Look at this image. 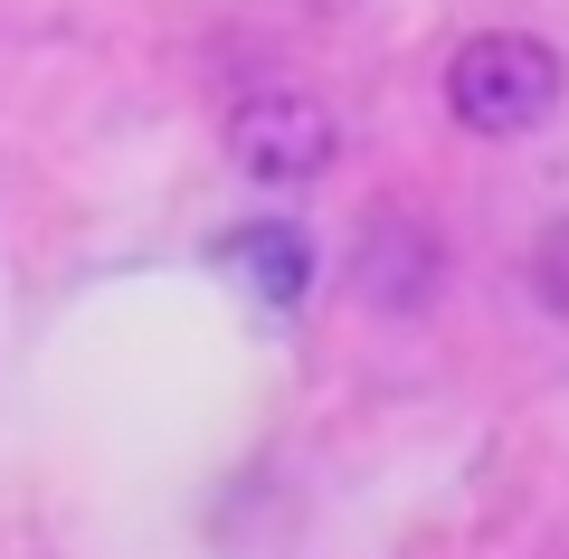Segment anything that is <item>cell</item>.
I'll list each match as a JSON object with an SVG mask.
<instances>
[{
	"instance_id": "obj_4",
	"label": "cell",
	"mask_w": 569,
	"mask_h": 559,
	"mask_svg": "<svg viewBox=\"0 0 569 559\" xmlns=\"http://www.w3.org/2000/svg\"><path fill=\"white\" fill-rule=\"evenodd\" d=\"M228 266H238L247 285H257L266 303H295L313 285V247H305V228H284V219H257V228H228V247H219Z\"/></svg>"
},
{
	"instance_id": "obj_5",
	"label": "cell",
	"mask_w": 569,
	"mask_h": 559,
	"mask_svg": "<svg viewBox=\"0 0 569 559\" xmlns=\"http://www.w3.org/2000/svg\"><path fill=\"white\" fill-rule=\"evenodd\" d=\"M522 285H531V303H541V313H560V322H569V219L531 238V257H522Z\"/></svg>"
},
{
	"instance_id": "obj_3",
	"label": "cell",
	"mask_w": 569,
	"mask_h": 559,
	"mask_svg": "<svg viewBox=\"0 0 569 559\" xmlns=\"http://www.w3.org/2000/svg\"><path fill=\"white\" fill-rule=\"evenodd\" d=\"M351 266H361V295L380 303V313H418V303L437 295V276H447V247H437L427 219L380 209V219L361 228V247H351Z\"/></svg>"
},
{
	"instance_id": "obj_1",
	"label": "cell",
	"mask_w": 569,
	"mask_h": 559,
	"mask_svg": "<svg viewBox=\"0 0 569 559\" xmlns=\"http://www.w3.org/2000/svg\"><path fill=\"white\" fill-rule=\"evenodd\" d=\"M437 96H447V114L466 123L475 142H512V133H541V123L560 114L569 67H560V48L531 39V29H475L447 58Z\"/></svg>"
},
{
	"instance_id": "obj_2",
	"label": "cell",
	"mask_w": 569,
	"mask_h": 559,
	"mask_svg": "<svg viewBox=\"0 0 569 559\" xmlns=\"http://www.w3.org/2000/svg\"><path fill=\"white\" fill-rule=\"evenodd\" d=\"M342 152V123L323 96L305 86H247L228 104V171L257 180V190H313Z\"/></svg>"
}]
</instances>
